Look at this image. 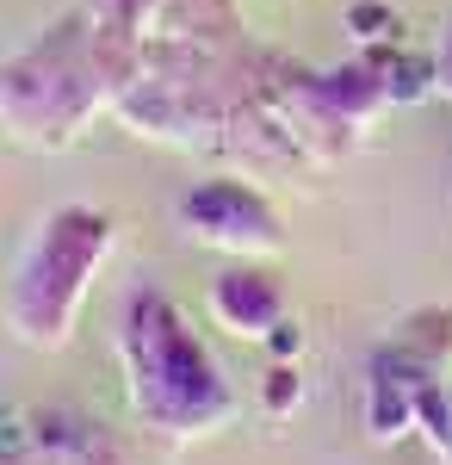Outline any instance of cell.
Here are the masks:
<instances>
[{"instance_id":"6da1fadb","label":"cell","mask_w":452,"mask_h":465,"mask_svg":"<svg viewBox=\"0 0 452 465\" xmlns=\"http://www.w3.org/2000/svg\"><path fill=\"white\" fill-rule=\"evenodd\" d=\"M118 348H124V372H131V403L155 434L192 440V434H211L236 410L223 391V372L205 354V341L180 322L168 298L142 292L124 311Z\"/></svg>"},{"instance_id":"7a4b0ae2","label":"cell","mask_w":452,"mask_h":465,"mask_svg":"<svg viewBox=\"0 0 452 465\" xmlns=\"http://www.w3.org/2000/svg\"><path fill=\"white\" fill-rule=\"evenodd\" d=\"M63 230H69V217H56L50 236L37 242V249L50 254V280L44 273H25L19 280V298H13V322H19V335L32 348H63L69 341L74 304H81V280H69V273H93L100 254H105V217H93L87 236H74V242Z\"/></svg>"},{"instance_id":"3957f363","label":"cell","mask_w":452,"mask_h":465,"mask_svg":"<svg viewBox=\"0 0 452 465\" xmlns=\"http://www.w3.org/2000/svg\"><path fill=\"white\" fill-rule=\"evenodd\" d=\"M211 304H217V317L236 322V329H248V335H260L267 322H273L279 298L260 280H242V273H230V280H217V292H211Z\"/></svg>"}]
</instances>
